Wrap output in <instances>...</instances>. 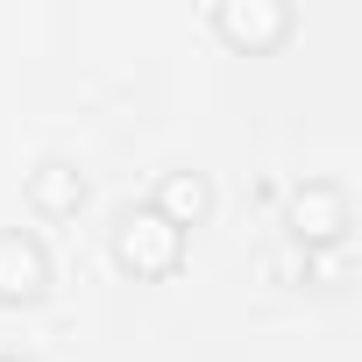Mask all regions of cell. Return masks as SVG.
Instances as JSON below:
<instances>
[{
  "label": "cell",
  "mask_w": 362,
  "mask_h": 362,
  "mask_svg": "<svg viewBox=\"0 0 362 362\" xmlns=\"http://www.w3.org/2000/svg\"><path fill=\"white\" fill-rule=\"evenodd\" d=\"M114 263L128 277H170L185 263V235H177L156 206H121L114 214Z\"/></svg>",
  "instance_id": "1"
},
{
  "label": "cell",
  "mask_w": 362,
  "mask_h": 362,
  "mask_svg": "<svg viewBox=\"0 0 362 362\" xmlns=\"http://www.w3.org/2000/svg\"><path fill=\"white\" fill-rule=\"evenodd\" d=\"M348 228H355V214H348L341 185L305 177V185L291 192V235H298V249H334V242H348Z\"/></svg>",
  "instance_id": "2"
},
{
  "label": "cell",
  "mask_w": 362,
  "mask_h": 362,
  "mask_svg": "<svg viewBox=\"0 0 362 362\" xmlns=\"http://www.w3.org/2000/svg\"><path fill=\"white\" fill-rule=\"evenodd\" d=\"M50 291V249L29 228H0V305H29Z\"/></svg>",
  "instance_id": "3"
},
{
  "label": "cell",
  "mask_w": 362,
  "mask_h": 362,
  "mask_svg": "<svg viewBox=\"0 0 362 362\" xmlns=\"http://www.w3.org/2000/svg\"><path fill=\"white\" fill-rule=\"evenodd\" d=\"M214 29L235 43V50H277L291 36V8L284 0H221L214 8Z\"/></svg>",
  "instance_id": "4"
},
{
  "label": "cell",
  "mask_w": 362,
  "mask_h": 362,
  "mask_svg": "<svg viewBox=\"0 0 362 362\" xmlns=\"http://www.w3.org/2000/svg\"><path fill=\"white\" fill-rule=\"evenodd\" d=\"M177 235L185 228H206L214 221V177L206 170H163V185H156V199H149Z\"/></svg>",
  "instance_id": "5"
},
{
  "label": "cell",
  "mask_w": 362,
  "mask_h": 362,
  "mask_svg": "<svg viewBox=\"0 0 362 362\" xmlns=\"http://www.w3.org/2000/svg\"><path fill=\"white\" fill-rule=\"evenodd\" d=\"M29 206H36L43 221H71V214L86 206V170L64 163V156H43V163L29 170Z\"/></svg>",
  "instance_id": "6"
},
{
  "label": "cell",
  "mask_w": 362,
  "mask_h": 362,
  "mask_svg": "<svg viewBox=\"0 0 362 362\" xmlns=\"http://www.w3.org/2000/svg\"><path fill=\"white\" fill-rule=\"evenodd\" d=\"M0 362H22V355H0Z\"/></svg>",
  "instance_id": "7"
}]
</instances>
